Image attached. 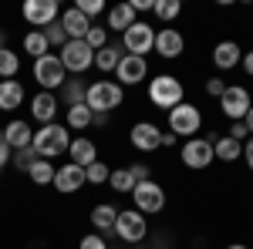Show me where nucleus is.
I'll return each mask as SVG.
<instances>
[{"label": "nucleus", "mask_w": 253, "mask_h": 249, "mask_svg": "<svg viewBox=\"0 0 253 249\" xmlns=\"http://www.w3.org/2000/svg\"><path fill=\"white\" fill-rule=\"evenodd\" d=\"M34 152L41 155V158H58V155H64L68 148H71V132H68V125H58V121H51V125H41L38 132H34Z\"/></svg>", "instance_id": "obj_1"}, {"label": "nucleus", "mask_w": 253, "mask_h": 249, "mask_svg": "<svg viewBox=\"0 0 253 249\" xmlns=\"http://www.w3.org/2000/svg\"><path fill=\"white\" fill-rule=\"evenodd\" d=\"M122 101H125V88L118 81H91L84 91V105L95 115H112Z\"/></svg>", "instance_id": "obj_2"}, {"label": "nucleus", "mask_w": 253, "mask_h": 249, "mask_svg": "<svg viewBox=\"0 0 253 249\" xmlns=\"http://www.w3.org/2000/svg\"><path fill=\"white\" fill-rule=\"evenodd\" d=\"M149 101H152L156 108L172 111L175 105H182V101H186L182 81H179L175 74H156L152 81H149Z\"/></svg>", "instance_id": "obj_3"}, {"label": "nucleus", "mask_w": 253, "mask_h": 249, "mask_svg": "<svg viewBox=\"0 0 253 249\" xmlns=\"http://www.w3.org/2000/svg\"><path fill=\"white\" fill-rule=\"evenodd\" d=\"M152 47H156V27H152V24H145V20H135V24L122 34V51H125V54L145 58Z\"/></svg>", "instance_id": "obj_4"}, {"label": "nucleus", "mask_w": 253, "mask_h": 249, "mask_svg": "<svg viewBox=\"0 0 253 249\" xmlns=\"http://www.w3.org/2000/svg\"><path fill=\"white\" fill-rule=\"evenodd\" d=\"M34 81L44 91H61V84L68 81V71H64L58 54H44V58L34 61Z\"/></svg>", "instance_id": "obj_5"}, {"label": "nucleus", "mask_w": 253, "mask_h": 249, "mask_svg": "<svg viewBox=\"0 0 253 249\" xmlns=\"http://www.w3.org/2000/svg\"><path fill=\"white\" fill-rule=\"evenodd\" d=\"M61 64H64V71H71V74H84L88 68H95V51L84 44V40H68L64 47H61Z\"/></svg>", "instance_id": "obj_6"}, {"label": "nucleus", "mask_w": 253, "mask_h": 249, "mask_svg": "<svg viewBox=\"0 0 253 249\" xmlns=\"http://www.w3.org/2000/svg\"><path fill=\"white\" fill-rule=\"evenodd\" d=\"M132 199H135V206L132 209H138L142 215H156V212L166 209V189L159 185V182H138L135 189H132Z\"/></svg>", "instance_id": "obj_7"}, {"label": "nucleus", "mask_w": 253, "mask_h": 249, "mask_svg": "<svg viewBox=\"0 0 253 249\" xmlns=\"http://www.w3.org/2000/svg\"><path fill=\"white\" fill-rule=\"evenodd\" d=\"M203 128V111L196 108L193 101H182L169 111V132L179 138V135H196Z\"/></svg>", "instance_id": "obj_8"}, {"label": "nucleus", "mask_w": 253, "mask_h": 249, "mask_svg": "<svg viewBox=\"0 0 253 249\" xmlns=\"http://www.w3.org/2000/svg\"><path fill=\"white\" fill-rule=\"evenodd\" d=\"M115 236L122 239V243H142L145 236H149V222H145V215L138 209H125V212H118V219H115Z\"/></svg>", "instance_id": "obj_9"}, {"label": "nucleus", "mask_w": 253, "mask_h": 249, "mask_svg": "<svg viewBox=\"0 0 253 249\" xmlns=\"http://www.w3.org/2000/svg\"><path fill=\"white\" fill-rule=\"evenodd\" d=\"M219 108H223V115L230 121H243L247 111L253 108V98L243 84H226V91L219 95Z\"/></svg>", "instance_id": "obj_10"}, {"label": "nucleus", "mask_w": 253, "mask_h": 249, "mask_svg": "<svg viewBox=\"0 0 253 249\" xmlns=\"http://www.w3.org/2000/svg\"><path fill=\"white\" fill-rule=\"evenodd\" d=\"M179 158H182V165L186 169H210L213 165V138H189L182 148H179Z\"/></svg>", "instance_id": "obj_11"}, {"label": "nucleus", "mask_w": 253, "mask_h": 249, "mask_svg": "<svg viewBox=\"0 0 253 249\" xmlns=\"http://www.w3.org/2000/svg\"><path fill=\"white\" fill-rule=\"evenodd\" d=\"M20 14H24V20L31 27H41L44 31V27H51L61 17V7H58V0H27Z\"/></svg>", "instance_id": "obj_12"}, {"label": "nucleus", "mask_w": 253, "mask_h": 249, "mask_svg": "<svg viewBox=\"0 0 253 249\" xmlns=\"http://www.w3.org/2000/svg\"><path fill=\"white\" fill-rule=\"evenodd\" d=\"M128 142L138 152H156V148H162V128L152 121H135L132 132H128Z\"/></svg>", "instance_id": "obj_13"}, {"label": "nucleus", "mask_w": 253, "mask_h": 249, "mask_svg": "<svg viewBox=\"0 0 253 249\" xmlns=\"http://www.w3.org/2000/svg\"><path fill=\"white\" fill-rule=\"evenodd\" d=\"M115 77H118L122 88H125V84H142V81L149 77V61L135 58V54H125L115 68Z\"/></svg>", "instance_id": "obj_14"}, {"label": "nucleus", "mask_w": 253, "mask_h": 249, "mask_svg": "<svg viewBox=\"0 0 253 249\" xmlns=\"http://www.w3.org/2000/svg\"><path fill=\"white\" fill-rule=\"evenodd\" d=\"M61 195H71V192H78L81 185H88V178H84V169L75 165V162H64L61 169H54V182H51Z\"/></svg>", "instance_id": "obj_15"}, {"label": "nucleus", "mask_w": 253, "mask_h": 249, "mask_svg": "<svg viewBox=\"0 0 253 249\" xmlns=\"http://www.w3.org/2000/svg\"><path fill=\"white\" fill-rule=\"evenodd\" d=\"M182 47H186V40H182V34L175 31V27H162V31H156V51L159 58L166 61H175L179 54H182Z\"/></svg>", "instance_id": "obj_16"}, {"label": "nucleus", "mask_w": 253, "mask_h": 249, "mask_svg": "<svg viewBox=\"0 0 253 249\" xmlns=\"http://www.w3.org/2000/svg\"><path fill=\"white\" fill-rule=\"evenodd\" d=\"M58 95L54 91H41V95L31 98V118L34 121H41V125H51L54 121V115H58Z\"/></svg>", "instance_id": "obj_17"}, {"label": "nucleus", "mask_w": 253, "mask_h": 249, "mask_svg": "<svg viewBox=\"0 0 253 249\" xmlns=\"http://www.w3.org/2000/svg\"><path fill=\"white\" fill-rule=\"evenodd\" d=\"M240 61H243V47H240L236 40H219L213 47V64L219 71H233Z\"/></svg>", "instance_id": "obj_18"}, {"label": "nucleus", "mask_w": 253, "mask_h": 249, "mask_svg": "<svg viewBox=\"0 0 253 249\" xmlns=\"http://www.w3.org/2000/svg\"><path fill=\"white\" fill-rule=\"evenodd\" d=\"M58 24L64 27L68 40H84V34L91 31V20L84 17L81 10H75V7H71V10H64V14L58 17Z\"/></svg>", "instance_id": "obj_19"}, {"label": "nucleus", "mask_w": 253, "mask_h": 249, "mask_svg": "<svg viewBox=\"0 0 253 249\" xmlns=\"http://www.w3.org/2000/svg\"><path fill=\"white\" fill-rule=\"evenodd\" d=\"M68 155H71V162H75V165H81V169H88L91 162H98L95 142H91V138H84V135L71 138V148H68Z\"/></svg>", "instance_id": "obj_20"}, {"label": "nucleus", "mask_w": 253, "mask_h": 249, "mask_svg": "<svg viewBox=\"0 0 253 249\" xmlns=\"http://www.w3.org/2000/svg\"><path fill=\"white\" fill-rule=\"evenodd\" d=\"M3 138H7V145L17 152V148H27L31 142H34V128L27 125V121H20V118H14L7 128H3Z\"/></svg>", "instance_id": "obj_21"}, {"label": "nucleus", "mask_w": 253, "mask_h": 249, "mask_svg": "<svg viewBox=\"0 0 253 249\" xmlns=\"http://www.w3.org/2000/svg\"><path fill=\"white\" fill-rule=\"evenodd\" d=\"M132 24H135V10H132V3H115V7L108 10V31L125 34Z\"/></svg>", "instance_id": "obj_22"}, {"label": "nucleus", "mask_w": 253, "mask_h": 249, "mask_svg": "<svg viewBox=\"0 0 253 249\" xmlns=\"http://www.w3.org/2000/svg\"><path fill=\"white\" fill-rule=\"evenodd\" d=\"M84 91H88V84L81 81V77H68L64 84H61V105L64 108H75V105H84Z\"/></svg>", "instance_id": "obj_23"}, {"label": "nucleus", "mask_w": 253, "mask_h": 249, "mask_svg": "<svg viewBox=\"0 0 253 249\" xmlns=\"http://www.w3.org/2000/svg\"><path fill=\"white\" fill-rule=\"evenodd\" d=\"M24 101V84L20 81H0V111H14Z\"/></svg>", "instance_id": "obj_24"}, {"label": "nucleus", "mask_w": 253, "mask_h": 249, "mask_svg": "<svg viewBox=\"0 0 253 249\" xmlns=\"http://www.w3.org/2000/svg\"><path fill=\"white\" fill-rule=\"evenodd\" d=\"M115 219H118V209L108 206V202H101V206L91 209V226L98 229V236L101 232H115Z\"/></svg>", "instance_id": "obj_25"}, {"label": "nucleus", "mask_w": 253, "mask_h": 249, "mask_svg": "<svg viewBox=\"0 0 253 249\" xmlns=\"http://www.w3.org/2000/svg\"><path fill=\"white\" fill-rule=\"evenodd\" d=\"M122 58H125L122 44H105L101 51H95V68L108 74V71H115V68H118V61H122Z\"/></svg>", "instance_id": "obj_26"}, {"label": "nucleus", "mask_w": 253, "mask_h": 249, "mask_svg": "<svg viewBox=\"0 0 253 249\" xmlns=\"http://www.w3.org/2000/svg\"><path fill=\"white\" fill-rule=\"evenodd\" d=\"M213 155L219 158V162H236V158L243 155V145H240L236 138H230V135H223V138L213 142Z\"/></svg>", "instance_id": "obj_27"}, {"label": "nucleus", "mask_w": 253, "mask_h": 249, "mask_svg": "<svg viewBox=\"0 0 253 249\" xmlns=\"http://www.w3.org/2000/svg\"><path fill=\"white\" fill-rule=\"evenodd\" d=\"M91 118L95 111L88 108V105H75V108H68V132L75 128V132H84L88 125H91Z\"/></svg>", "instance_id": "obj_28"}, {"label": "nucleus", "mask_w": 253, "mask_h": 249, "mask_svg": "<svg viewBox=\"0 0 253 249\" xmlns=\"http://www.w3.org/2000/svg\"><path fill=\"white\" fill-rule=\"evenodd\" d=\"M27 175H31L34 185H51V182H54V165H51L47 158H38V162L27 169Z\"/></svg>", "instance_id": "obj_29"}, {"label": "nucleus", "mask_w": 253, "mask_h": 249, "mask_svg": "<svg viewBox=\"0 0 253 249\" xmlns=\"http://www.w3.org/2000/svg\"><path fill=\"white\" fill-rule=\"evenodd\" d=\"M24 51H27V54H31L34 61L44 58V54H51V47H47V40H44V34H41V31H31V34H24Z\"/></svg>", "instance_id": "obj_30"}, {"label": "nucleus", "mask_w": 253, "mask_h": 249, "mask_svg": "<svg viewBox=\"0 0 253 249\" xmlns=\"http://www.w3.org/2000/svg\"><path fill=\"white\" fill-rule=\"evenodd\" d=\"M152 14H156L162 24H169V20H175L182 14V3H179V0H156V3H152Z\"/></svg>", "instance_id": "obj_31"}, {"label": "nucleus", "mask_w": 253, "mask_h": 249, "mask_svg": "<svg viewBox=\"0 0 253 249\" xmlns=\"http://www.w3.org/2000/svg\"><path fill=\"white\" fill-rule=\"evenodd\" d=\"M17 71H20V58L10 47H3V51H0V81H10Z\"/></svg>", "instance_id": "obj_32"}, {"label": "nucleus", "mask_w": 253, "mask_h": 249, "mask_svg": "<svg viewBox=\"0 0 253 249\" xmlns=\"http://www.w3.org/2000/svg\"><path fill=\"white\" fill-rule=\"evenodd\" d=\"M108 185H112L115 192H122V195H132V189H135V182H132L128 169H115V172H108Z\"/></svg>", "instance_id": "obj_33"}, {"label": "nucleus", "mask_w": 253, "mask_h": 249, "mask_svg": "<svg viewBox=\"0 0 253 249\" xmlns=\"http://www.w3.org/2000/svg\"><path fill=\"white\" fill-rule=\"evenodd\" d=\"M41 155L34 152V145H27V148H17V152H14V158H10V162H14V165H17L20 172H27V169H31V165H34V162H38Z\"/></svg>", "instance_id": "obj_34"}, {"label": "nucleus", "mask_w": 253, "mask_h": 249, "mask_svg": "<svg viewBox=\"0 0 253 249\" xmlns=\"http://www.w3.org/2000/svg\"><path fill=\"white\" fill-rule=\"evenodd\" d=\"M84 178H88V185H105L108 182V165L105 162H91L84 169Z\"/></svg>", "instance_id": "obj_35"}, {"label": "nucleus", "mask_w": 253, "mask_h": 249, "mask_svg": "<svg viewBox=\"0 0 253 249\" xmlns=\"http://www.w3.org/2000/svg\"><path fill=\"white\" fill-rule=\"evenodd\" d=\"M84 44H88L91 51H101V47L108 44V27H95V24H91V31L84 34Z\"/></svg>", "instance_id": "obj_36"}, {"label": "nucleus", "mask_w": 253, "mask_h": 249, "mask_svg": "<svg viewBox=\"0 0 253 249\" xmlns=\"http://www.w3.org/2000/svg\"><path fill=\"white\" fill-rule=\"evenodd\" d=\"M41 34H44V40H47V47H51V44H54V47H64V44H68V34H64V27H61V24L44 27Z\"/></svg>", "instance_id": "obj_37"}, {"label": "nucleus", "mask_w": 253, "mask_h": 249, "mask_svg": "<svg viewBox=\"0 0 253 249\" xmlns=\"http://www.w3.org/2000/svg\"><path fill=\"white\" fill-rule=\"evenodd\" d=\"M75 10H81L84 17L91 20V17H98V14L105 10V3H101V0H78V3H75Z\"/></svg>", "instance_id": "obj_38"}, {"label": "nucleus", "mask_w": 253, "mask_h": 249, "mask_svg": "<svg viewBox=\"0 0 253 249\" xmlns=\"http://www.w3.org/2000/svg\"><path fill=\"white\" fill-rule=\"evenodd\" d=\"M78 249H108V243H105V236H98V232H91V236H81Z\"/></svg>", "instance_id": "obj_39"}, {"label": "nucleus", "mask_w": 253, "mask_h": 249, "mask_svg": "<svg viewBox=\"0 0 253 249\" xmlns=\"http://www.w3.org/2000/svg\"><path fill=\"white\" fill-rule=\"evenodd\" d=\"M128 175H132V182H149V165H145V162H135V165H132V169H128Z\"/></svg>", "instance_id": "obj_40"}, {"label": "nucleus", "mask_w": 253, "mask_h": 249, "mask_svg": "<svg viewBox=\"0 0 253 249\" xmlns=\"http://www.w3.org/2000/svg\"><path fill=\"white\" fill-rule=\"evenodd\" d=\"M223 91H226V81H223V77H210V81H206V95L210 98H219Z\"/></svg>", "instance_id": "obj_41"}, {"label": "nucleus", "mask_w": 253, "mask_h": 249, "mask_svg": "<svg viewBox=\"0 0 253 249\" xmlns=\"http://www.w3.org/2000/svg\"><path fill=\"white\" fill-rule=\"evenodd\" d=\"M230 138H236V142L243 145V142L250 138V132H247V125H243V121H233V125H230Z\"/></svg>", "instance_id": "obj_42"}, {"label": "nucleus", "mask_w": 253, "mask_h": 249, "mask_svg": "<svg viewBox=\"0 0 253 249\" xmlns=\"http://www.w3.org/2000/svg\"><path fill=\"white\" fill-rule=\"evenodd\" d=\"M10 158H14V148L7 145V138H3V132H0V169H3Z\"/></svg>", "instance_id": "obj_43"}, {"label": "nucleus", "mask_w": 253, "mask_h": 249, "mask_svg": "<svg viewBox=\"0 0 253 249\" xmlns=\"http://www.w3.org/2000/svg\"><path fill=\"white\" fill-rule=\"evenodd\" d=\"M152 3H156V0H132V10H135V14H142V10H152Z\"/></svg>", "instance_id": "obj_44"}, {"label": "nucleus", "mask_w": 253, "mask_h": 249, "mask_svg": "<svg viewBox=\"0 0 253 249\" xmlns=\"http://www.w3.org/2000/svg\"><path fill=\"white\" fill-rule=\"evenodd\" d=\"M240 64H243V71L253 77V51H243V61H240Z\"/></svg>", "instance_id": "obj_45"}, {"label": "nucleus", "mask_w": 253, "mask_h": 249, "mask_svg": "<svg viewBox=\"0 0 253 249\" xmlns=\"http://www.w3.org/2000/svg\"><path fill=\"white\" fill-rule=\"evenodd\" d=\"M243 158H247V165L253 169V138H247V142H243Z\"/></svg>", "instance_id": "obj_46"}, {"label": "nucleus", "mask_w": 253, "mask_h": 249, "mask_svg": "<svg viewBox=\"0 0 253 249\" xmlns=\"http://www.w3.org/2000/svg\"><path fill=\"white\" fill-rule=\"evenodd\" d=\"M175 142H179V138H175L172 132H162V145H166V148H172Z\"/></svg>", "instance_id": "obj_47"}, {"label": "nucleus", "mask_w": 253, "mask_h": 249, "mask_svg": "<svg viewBox=\"0 0 253 249\" xmlns=\"http://www.w3.org/2000/svg\"><path fill=\"white\" fill-rule=\"evenodd\" d=\"M243 125H247V132H250V138H253V108L247 111V118H243Z\"/></svg>", "instance_id": "obj_48"}, {"label": "nucleus", "mask_w": 253, "mask_h": 249, "mask_svg": "<svg viewBox=\"0 0 253 249\" xmlns=\"http://www.w3.org/2000/svg\"><path fill=\"white\" fill-rule=\"evenodd\" d=\"M91 125H98V128H101V125H108V115H95V118H91Z\"/></svg>", "instance_id": "obj_49"}, {"label": "nucleus", "mask_w": 253, "mask_h": 249, "mask_svg": "<svg viewBox=\"0 0 253 249\" xmlns=\"http://www.w3.org/2000/svg\"><path fill=\"white\" fill-rule=\"evenodd\" d=\"M3 47H7V34L0 31V51H3Z\"/></svg>", "instance_id": "obj_50"}, {"label": "nucleus", "mask_w": 253, "mask_h": 249, "mask_svg": "<svg viewBox=\"0 0 253 249\" xmlns=\"http://www.w3.org/2000/svg\"><path fill=\"white\" fill-rule=\"evenodd\" d=\"M226 249H250V246H243V243H233V246H226Z\"/></svg>", "instance_id": "obj_51"}]
</instances>
